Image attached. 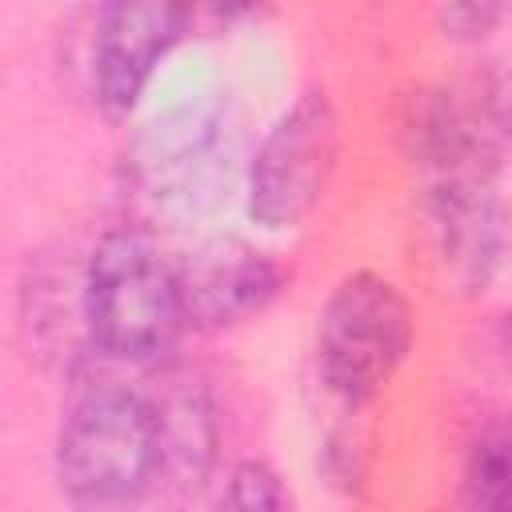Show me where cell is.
Listing matches in <instances>:
<instances>
[{
	"mask_svg": "<svg viewBox=\"0 0 512 512\" xmlns=\"http://www.w3.org/2000/svg\"><path fill=\"white\" fill-rule=\"evenodd\" d=\"M56 480L80 512L136 508L164 480L156 400L120 380L80 388L60 420Z\"/></svg>",
	"mask_w": 512,
	"mask_h": 512,
	"instance_id": "1",
	"label": "cell"
},
{
	"mask_svg": "<svg viewBox=\"0 0 512 512\" xmlns=\"http://www.w3.org/2000/svg\"><path fill=\"white\" fill-rule=\"evenodd\" d=\"M80 320L96 352L128 364H156L184 316L180 272L140 232H104L80 276Z\"/></svg>",
	"mask_w": 512,
	"mask_h": 512,
	"instance_id": "2",
	"label": "cell"
},
{
	"mask_svg": "<svg viewBox=\"0 0 512 512\" xmlns=\"http://www.w3.org/2000/svg\"><path fill=\"white\" fill-rule=\"evenodd\" d=\"M412 348V308L380 272H348L336 280L316 324V368L332 396L368 404L404 364Z\"/></svg>",
	"mask_w": 512,
	"mask_h": 512,
	"instance_id": "3",
	"label": "cell"
},
{
	"mask_svg": "<svg viewBox=\"0 0 512 512\" xmlns=\"http://www.w3.org/2000/svg\"><path fill=\"white\" fill-rule=\"evenodd\" d=\"M340 156V116L328 92L312 88L280 112L248 164V216L260 228H296L320 200Z\"/></svg>",
	"mask_w": 512,
	"mask_h": 512,
	"instance_id": "4",
	"label": "cell"
},
{
	"mask_svg": "<svg viewBox=\"0 0 512 512\" xmlns=\"http://www.w3.org/2000/svg\"><path fill=\"white\" fill-rule=\"evenodd\" d=\"M192 8L120 0L96 12L92 28V96L108 120H128L148 92L160 60L184 40Z\"/></svg>",
	"mask_w": 512,
	"mask_h": 512,
	"instance_id": "5",
	"label": "cell"
},
{
	"mask_svg": "<svg viewBox=\"0 0 512 512\" xmlns=\"http://www.w3.org/2000/svg\"><path fill=\"white\" fill-rule=\"evenodd\" d=\"M420 208L432 232V248L460 296H480L504 272L512 256V212L496 192V180H468L420 192Z\"/></svg>",
	"mask_w": 512,
	"mask_h": 512,
	"instance_id": "6",
	"label": "cell"
},
{
	"mask_svg": "<svg viewBox=\"0 0 512 512\" xmlns=\"http://www.w3.org/2000/svg\"><path fill=\"white\" fill-rule=\"evenodd\" d=\"M284 288V268L248 244H216L196 252L180 272L184 316L200 328H228L264 312Z\"/></svg>",
	"mask_w": 512,
	"mask_h": 512,
	"instance_id": "7",
	"label": "cell"
},
{
	"mask_svg": "<svg viewBox=\"0 0 512 512\" xmlns=\"http://www.w3.org/2000/svg\"><path fill=\"white\" fill-rule=\"evenodd\" d=\"M156 400V396H152ZM160 436H164V480L176 488H196L216 456V416L200 380H172L156 400Z\"/></svg>",
	"mask_w": 512,
	"mask_h": 512,
	"instance_id": "8",
	"label": "cell"
},
{
	"mask_svg": "<svg viewBox=\"0 0 512 512\" xmlns=\"http://www.w3.org/2000/svg\"><path fill=\"white\" fill-rule=\"evenodd\" d=\"M460 512H512V420H484L460 460Z\"/></svg>",
	"mask_w": 512,
	"mask_h": 512,
	"instance_id": "9",
	"label": "cell"
},
{
	"mask_svg": "<svg viewBox=\"0 0 512 512\" xmlns=\"http://www.w3.org/2000/svg\"><path fill=\"white\" fill-rule=\"evenodd\" d=\"M212 512H296V504L284 480L264 460H240L228 472Z\"/></svg>",
	"mask_w": 512,
	"mask_h": 512,
	"instance_id": "10",
	"label": "cell"
},
{
	"mask_svg": "<svg viewBox=\"0 0 512 512\" xmlns=\"http://www.w3.org/2000/svg\"><path fill=\"white\" fill-rule=\"evenodd\" d=\"M504 16H508V8H504V4H488V0L436 8V24L444 28L448 40H480V36H488Z\"/></svg>",
	"mask_w": 512,
	"mask_h": 512,
	"instance_id": "11",
	"label": "cell"
},
{
	"mask_svg": "<svg viewBox=\"0 0 512 512\" xmlns=\"http://www.w3.org/2000/svg\"><path fill=\"white\" fill-rule=\"evenodd\" d=\"M500 340H504V352H508V360H512V312L504 316V336H500Z\"/></svg>",
	"mask_w": 512,
	"mask_h": 512,
	"instance_id": "12",
	"label": "cell"
}]
</instances>
